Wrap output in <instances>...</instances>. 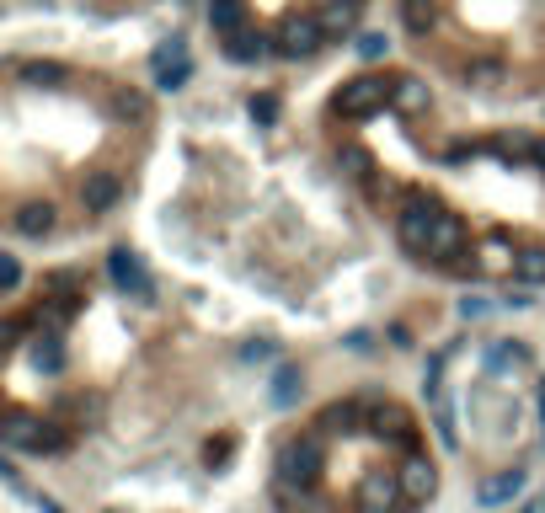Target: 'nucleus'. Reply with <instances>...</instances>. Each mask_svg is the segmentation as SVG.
<instances>
[{"instance_id":"obj_18","label":"nucleus","mask_w":545,"mask_h":513,"mask_svg":"<svg viewBox=\"0 0 545 513\" xmlns=\"http://www.w3.org/2000/svg\"><path fill=\"white\" fill-rule=\"evenodd\" d=\"M519 284H545V246L519 257Z\"/></svg>"},{"instance_id":"obj_27","label":"nucleus","mask_w":545,"mask_h":513,"mask_svg":"<svg viewBox=\"0 0 545 513\" xmlns=\"http://www.w3.org/2000/svg\"><path fill=\"white\" fill-rule=\"evenodd\" d=\"M540 417H545V391H540Z\"/></svg>"},{"instance_id":"obj_26","label":"nucleus","mask_w":545,"mask_h":513,"mask_svg":"<svg viewBox=\"0 0 545 513\" xmlns=\"http://www.w3.org/2000/svg\"><path fill=\"white\" fill-rule=\"evenodd\" d=\"M535 161L545 166V139H535Z\"/></svg>"},{"instance_id":"obj_12","label":"nucleus","mask_w":545,"mask_h":513,"mask_svg":"<svg viewBox=\"0 0 545 513\" xmlns=\"http://www.w3.org/2000/svg\"><path fill=\"white\" fill-rule=\"evenodd\" d=\"M524 471H519V465H513V471H503V476H492V481H481V487H476V503L481 508H497V503H508V497L513 492H524Z\"/></svg>"},{"instance_id":"obj_6","label":"nucleus","mask_w":545,"mask_h":513,"mask_svg":"<svg viewBox=\"0 0 545 513\" xmlns=\"http://www.w3.org/2000/svg\"><path fill=\"white\" fill-rule=\"evenodd\" d=\"M396 476H401V492H407V503H412V508H423L428 497L439 492V471H433V460H423V455H412Z\"/></svg>"},{"instance_id":"obj_14","label":"nucleus","mask_w":545,"mask_h":513,"mask_svg":"<svg viewBox=\"0 0 545 513\" xmlns=\"http://www.w3.org/2000/svg\"><path fill=\"white\" fill-rule=\"evenodd\" d=\"M225 54L236 59V65H252V59H268V38H262V33H230Z\"/></svg>"},{"instance_id":"obj_9","label":"nucleus","mask_w":545,"mask_h":513,"mask_svg":"<svg viewBox=\"0 0 545 513\" xmlns=\"http://www.w3.org/2000/svg\"><path fill=\"white\" fill-rule=\"evenodd\" d=\"M6 225H11V236H22V241H43V236H54V204H22Z\"/></svg>"},{"instance_id":"obj_5","label":"nucleus","mask_w":545,"mask_h":513,"mask_svg":"<svg viewBox=\"0 0 545 513\" xmlns=\"http://www.w3.org/2000/svg\"><path fill=\"white\" fill-rule=\"evenodd\" d=\"M401 503H407V492H401L396 471H380V476H369L364 487H358V508L364 513H396Z\"/></svg>"},{"instance_id":"obj_25","label":"nucleus","mask_w":545,"mask_h":513,"mask_svg":"<svg viewBox=\"0 0 545 513\" xmlns=\"http://www.w3.org/2000/svg\"><path fill=\"white\" fill-rule=\"evenodd\" d=\"M22 75H27V81H59L65 70H59V65H22Z\"/></svg>"},{"instance_id":"obj_4","label":"nucleus","mask_w":545,"mask_h":513,"mask_svg":"<svg viewBox=\"0 0 545 513\" xmlns=\"http://www.w3.org/2000/svg\"><path fill=\"white\" fill-rule=\"evenodd\" d=\"M321 43H326L321 17H294V22H284V33H278V54L284 59H310Z\"/></svg>"},{"instance_id":"obj_3","label":"nucleus","mask_w":545,"mask_h":513,"mask_svg":"<svg viewBox=\"0 0 545 513\" xmlns=\"http://www.w3.org/2000/svg\"><path fill=\"white\" fill-rule=\"evenodd\" d=\"M396 241H401V252H407V257L423 262L428 257V241H433V209H423V204L401 209L396 214Z\"/></svg>"},{"instance_id":"obj_11","label":"nucleus","mask_w":545,"mask_h":513,"mask_svg":"<svg viewBox=\"0 0 545 513\" xmlns=\"http://www.w3.org/2000/svg\"><path fill=\"white\" fill-rule=\"evenodd\" d=\"M358 6H364V0H326V6H321L326 43H337V38L353 33V27H358Z\"/></svg>"},{"instance_id":"obj_13","label":"nucleus","mask_w":545,"mask_h":513,"mask_svg":"<svg viewBox=\"0 0 545 513\" xmlns=\"http://www.w3.org/2000/svg\"><path fill=\"white\" fill-rule=\"evenodd\" d=\"M113 278H118V289L150 294V278H145V268H139V257H134V252H113Z\"/></svg>"},{"instance_id":"obj_24","label":"nucleus","mask_w":545,"mask_h":513,"mask_svg":"<svg viewBox=\"0 0 545 513\" xmlns=\"http://www.w3.org/2000/svg\"><path fill=\"white\" fill-rule=\"evenodd\" d=\"M0 284H6V294H17V284H22V268H17V257H6V262H0Z\"/></svg>"},{"instance_id":"obj_17","label":"nucleus","mask_w":545,"mask_h":513,"mask_svg":"<svg viewBox=\"0 0 545 513\" xmlns=\"http://www.w3.org/2000/svg\"><path fill=\"white\" fill-rule=\"evenodd\" d=\"M396 107H401V113H423V107H428V86L412 81V75H396Z\"/></svg>"},{"instance_id":"obj_16","label":"nucleus","mask_w":545,"mask_h":513,"mask_svg":"<svg viewBox=\"0 0 545 513\" xmlns=\"http://www.w3.org/2000/svg\"><path fill=\"white\" fill-rule=\"evenodd\" d=\"M209 27L220 38L241 33V0H209Z\"/></svg>"},{"instance_id":"obj_15","label":"nucleus","mask_w":545,"mask_h":513,"mask_svg":"<svg viewBox=\"0 0 545 513\" xmlns=\"http://www.w3.org/2000/svg\"><path fill=\"white\" fill-rule=\"evenodd\" d=\"M401 22H407V33L428 38L433 22H439V11H433V0H401Z\"/></svg>"},{"instance_id":"obj_21","label":"nucleus","mask_w":545,"mask_h":513,"mask_svg":"<svg viewBox=\"0 0 545 513\" xmlns=\"http://www.w3.org/2000/svg\"><path fill=\"white\" fill-rule=\"evenodd\" d=\"M294 396H300V375H294V369H284V375L273 380V401H278V407H289Z\"/></svg>"},{"instance_id":"obj_7","label":"nucleus","mask_w":545,"mask_h":513,"mask_svg":"<svg viewBox=\"0 0 545 513\" xmlns=\"http://www.w3.org/2000/svg\"><path fill=\"white\" fill-rule=\"evenodd\" d=\"M465 220L460 214H439L433 209V241H428V257H460L465 252Z\"/></svg>"},{"instance_id":"obj_10","label":"nucleus","mask_w":545,"mask_h":513,"mask_svg":"<svg viewBox=\"0 0 545 513\" xmlns=\"http://www.w3.org/2000/svg\"><path fill=\"white\" fill-rule=\"evenodd\" d=\"M118 193H123V182L113 177V171H91V177L81 182V204H86V214H107L118 204Z\"/></svg>"},{"instance_id":"obj_8","label":"nucleus","mask_w":545,"mask_h":513,"mask_svg":"<svg viewBox=\"0 0 545 513\" xmlns=\"http://www.w3.org/2000/svg\"><path fill=\"white\" fill-rule=\"evenodd\" d=\"M188 75H193V65H188V43H182V38H171V43L155 49V81H161V86L177 91Z\"/></svg>"},{"instance_id":"obj_1","label":"nucleus","mask_w":545,"mask_h":513,"mask_svg":"<svg viewBox=\"0 0 545 513\" xmlns=\"http://www.w3.org/2000/svg\"><path fill=\"white\" fill-rule=\"evenodd\" d=\"M385 102H396V81H385V75H353V81L337 91L342 118H369V113H380Z\"/></svg>"},{"instance_id":"obj_20","label":"nucleus","mask_w":545,"mask_h":513,"mask_svg":"<svg viewBox=\"0 0 545 513\" xmlns=\"http://www.w3.org/2000/svg\"><path fill=\"white\" fill-rule=\"evenodd\" d=\"M465 81H471V86H497V81H503V65H492V59H476V65L471 70H465Z\"/></svg>"},{"instance_id":"obj_23","label":"nucleus","mask_w":545,"mask_h":513,"mask_svg":"<svg viewBox=\"0 0 545 513\" xmlns=\"http://www.w3.org/2000/svg\"><path fill=\"white\" fill-rule=\"evenodd\" d=\"M358 54H364V59H385V33H364V38H358Z\"/></svg>"},{"instance_id":"obj_19","label":"nucleus","mask_w":545,"mask_h":513,"mask_svg":"<svg viewBox=\"0 0 545 513\" xmlns=\"http://www.w3.org/2000/svg\"><path fill=\"white\" fill-rule=\"evenodd\" d=\"M113 102H118V113H123V118H139V123H145V118H150V102H145V97H139V91H129V86H123V91H118V97H113Z\"/></svg>"},{"instance_id":"obj_28","label":"nucleus","mask_w":545,"mask_h":513,"mask_svg":"<svg viewBox=\"0 0 545 513\" xmlns=\"http://www.w3.org/2000/svg\"><path fill=\"white\" fill-rule=\"evenodd\" d=\"M540 508H545V497H540Z\"/></svg>"},{"instance_id":"obj_22","label":"nucleus","mask_w":545,"mask_h":513,"mask_svg":"<svg viewBox=\"0 0 545 513\" xmlns=\"http://www.w3.org/2000/svg\"><path fill=\"white\" fill-rule=\"evenodd\" d=\"M246 113H252L257 123H273V118H278V97H268V91H262V97L246 102Z\"/></svg>"},{"instance_id":"obj_2","label":"nucleus","mask_w":545,"mask_h":513,"mask_svg":"<svg viewBox=\"0 0 545 513\" xmlns=\"http://www.w3.org/2000/svg\"><path fill=\"white\" fill-rule=\"evenodd\" d=\"M316 465H321V444L310 439H294L284 455H278V481H284V487H310V481H316Z\"/></svg>"}]
</instances>
